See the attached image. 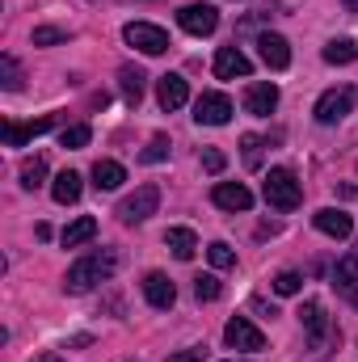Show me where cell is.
<instances>
[{"label": "cell", "instance_id": "1", "mask_svg": "<svg viewBox=\"0 0 358 362\" xmlns=\"http://www.w3.org/2000/svg\"><path fill=\"white\" fill-rule=\"evenodd\" d=\"M118 270V253L114 249H97V253H89V257H81L72 270H68V278H64V286L72 291V295H85L93 282H105L110 274Z\"/></svg>", "mask_w": 358, "mask_h": 362}, {"label": "cell", "instance_id": "2", "mask_svg": "<svg viewBox=\"0 0 358 362\" xmlns=\"http://www.w3.org/2000/svg\"><path fill=\"white\" fill-rule=\"evenodd\" d=\"M262 194H266V202L274 206V211H295L299 198H304V194H299V181H295L291 169H270Z\"/></svg>", "mask_w": 358, "mask_h": 362}, {"label": "cell", "instance_id": "3", "mask_svg": "<svg viewBox=\"0 0 358 362\" xmlns=\"http://www.w3.org/2000/svg\"><path fill=\"white\" fill-rule=\"evenodd\" d=\"M122 38H127L135 51H144V55H165V51H169V34H165L161 25H152V21H131V25L122 30Z\"/></svg>", "mask_w": 358, "mask_h": 362}, {"label": "cell", "instance_id": "4", "mask_svg": "<svg viewBox=\"0 0 358 362\" xmlns=\"http://www.w3.org/2000/svg\"><path fill=\"white\" fill-rule=\"evenodd\" d=\"M358 93L354 85H342V89H329L321 101H316V122H325V127H333V122H342L350 110H354Z\"/></svg>", "mask_w": 358, "mask_h": 362}, {"label": "cell", "instance_id": "5", "mask_svg": "<svg viewBox=\"0 0 358 362\" xmlns=\"http://www.w3.org/2000/svg\"><path fill=\"white\" fill-rule=\"evenodd\" d=\"M156 206H161V189H156V185H139L131 198H122L118 219H122V223H144L148 215H156Z\"/></svg>", "mask_w": 358, "mask_h": 362}, {"label": "cell", "instance_id": "6", "mask_svg": "<svg viewBox=\"0 0 358 362\" xmlns=\"http://www.w3.org/2000/svg\"><path fill=\"white\" fill-rule=\"evenodd\" d=\"M178 25L185 34H194V38H207V34H215L219 13H215V4H185L178 13Z\"/></svg>", "mask_w": 358, "mask_h": 362}, {"label": "cell", "instance_id": "7", "mask_svg": "<svg viewBox=\"0 0 358 362\" xmlns=\"http://www.w3.org/2000/svg\"><path fill=\"white\" fill-rule=\"evenodd\" d=\"M194 118H198L202 127H224V122L232 118V97H228V93H202V97L194 101Z\"/></svg>", "mask_w": 358, "mask_h": 362}, {"label": "cell", "instance_id": "8", "mask_svg": "<svg viewBox=\"0 0 358 362\" xmlns=\"http://www.w3.org/2000/svg\"><path fill=\"white\" fill-rule=\"evenodd\" d=\"M224 341H228L232 350H249V354L266 350V337H262V329H258V325H249L245 316H232V320H228V329H224Z\"/></svg>", "mask_w": 358, "mask_h": 362}, {"label": "cell", "instance_id": "9", "mask_svg": "<svg viewBox=\"0 0 358 362\" xmlns=\"http://www.w3.org/2000/svg\"><path fill=\"white\" fill-rule=\"evenodd\" d=\"M47 131H55V114L30 118V122H4V144H8V148H21V144L38 139V135H47Z\"/></svg>", "mask_w": 358, "mask_h": 362}, {"label": "cell", "instance_id": "10", "mask_svg": "<svg viewBox=\"0 0 358 362\" xmlns=\"http://www.w3.org/2000/svg\"><path fill=\"white\" fill-rule=\"evenodd\" d=\"M245 110H249L253 118H270V114L278 110V85H270V81L249 85V89H245Z\"/></svg>", "mask_w": 358, "mask_h": 362}, {"label": "cell", "instance_id": "11", "mask_svg": "<svg viewBox=\"0 0 358 362\" xmlns=\"http://www.w3.org/2000/svg\"><path fill=\"white\" fill-rule=\"evenodd\" d=\"M249 72H253V64L241 47H219V55H215V76L219 81H236V76H249Z\"/></svg>", "mask_w": 358, "mask_h": 362}, {"label": "cell", "instance_id": "12", "mask_svg": "<svg viewBox=\"0 0 358 362\" xmlns=\"http://www.w3.org/2000/svg\"><path fill=\"white\" fill-rule=\"evenodd\" d=\"M144 295H148V303L152 308H173L178 303V286H173V278L169 274H161V270H152L148 278H144Z\"/></svg>", "mask_w": 358, "mask_h": 362}, {"label": "cell", "instance_id": "13", "mask_svg": "<svg viewBox=\"0 0 358 362\" xmlns=\"http://www.w3.org/2000/svg\"><path fill=\"white\" fill-rule=\"evenodd\" d=\"M156 101L173 114V110H181L185 101H190V85H185V76H178V72H165L161 81H156Z\"/></svg>", "mask_w": 358, "mask_h": 362}, {"label": "cell", "instance_id": "14", "mask_svg": "<svg viewBox=\"0 0 358 362\" xmlns=\"http://www.w3.org/2000/svg\"><path fill=\"white\" fill-rule=\"evenodd\" d=\"M211 198H215V206H224V211H249V206H253V194H249L241 181H219V185L211 189Z\"/></svg>", "mask_w": 358, "mask_h": 362}, {"label": "cell", "instance_id": "15", "mask_svg": "<svg viewBox=\"0 0 358 362\" xmlns=\"http://www.w3.org/2000/svg\"><path fill=\"white\" fill-rule=\"evenodd\" d=\"M312 223H316L325 236H333V240H346V236L354 232V219H350L346 211H337V206H325V211H316V215H312Z\"/></svg>", "mask_w": 358, "mask_h": 362}, {"label": "cell", "instance_id": "16", "mask_svg": "<svg viewBox=\"0 0 358 362\" xmlns=\"http://www.w3.org/2000/svg\"><path fill=\"white\" fill-rule=\"evenodd\" d=\"M258 51H262V64L274 68V72H282V68L291 64V42H287L282 34H262V38H258Z\"/></svg>", "mask_w": 358, "mask_h": 362}, {"label": "cell", "instance_id": "17", "mask_svg": "<svg viewBox=\"0 0 358 362\" xmlns=\"http://www.w3.org/2000/svg\"><path fill=\"white\" fill-rule=\"evenodd\" d=\"M299 325L312 333V341H325V337H333V325H329V316H325V308H321L316 299H308V303L299 308Z\"/></svg>", "mask_w": 358, "mask_h": 362}, {"label": "cell", "instance_id": "18", "mask_svg": "<svg viewBox=\"0 0 358 362\" xmlns=\"http://www.w3.org/2000/svg\"><path fill=\"white\" fill-rule=\"evenodd\" d=\"M81 189H85V185H81V173H72V169H64L59 177L51 181V198H55L59 206H72V202L81 198Z\"/></svg>", "mask_w": 358, "mask_h": 362}, {"label": "cell", "instance_id": "19", "mask_svg": "<svg viewBox=\"0 0 358 362\" xmlns=\"http://www.w3.org/2000/svg\"><path fill=\"white\" fill-rule=\"evenodd\" d=\"M93 236H97V219L93 215H81V219H72L68 228H64V249H81V245H89Z\"/></svg>", "mask_w": 358, "mask_h": 362}, {"label": "cell", "instance_id": "20", "mask_svg": "<svg viewBox=\"0 0 358 362\" xmlns=\"http://www.w3.org/2000/svg\"><path fill=\"white\" fill-rule=\"evenodd\" d=\"M165 245H169V253H173L178 262H190V257L198 253V236H194L190 228H169V232H165Z\"/></svg>", "mask_w": 358, "mask_h": 362}, {"label": "cell", "instance_id": "21", "mask_svg": "<svg viewBox=\"0 0 358 362\" xmlns=\"http://www.w3.org/2000/svg\"><path fill=\"white\" fill-rule=\"evenodd\" d=\"M122 181H127V169H122L118 160H97V165H93V185H97V189H118Z\"/></svg>", "mask_w": 358, "mask_h": 362}, {"label": "cell", "instance_id": "22", "mask_svg": "<svg viewBox=\"0 0 358 362\" xmlns=\"http://www.w3.org/2000/svg\"><path fill=\"white\" fill-rule=\"evenodd\" d=\"M358 59V47L350 38H333L329 47H325V64H333V68H346V64H354Z\"/></svg>", "mask_w": 358, "mask_h": 362}, {"label": "cell", "instance_id": "23", "mask_svg": "<svg viewBox=\"0 0 358 362\" xmlns=\"http://www.w3.org/2000/svg\"><path fill=\"white\" fill-rule=\"evenodd\" d=\"M118 81H122V97H127V105H139V97H144V81H148V76H144L139 68L127 64V68L118 72Z\"/></svg>", "mask_w": 358, "mask_h": 362}, {"label": "cell", "instance_id": "24", "mask_svg": "<svg viewBox=\"0 0 358 362\" xmlns=\"http://www.w3.org/2000/svg\"><path fill=\"white\" fill-rule=\"evenodd\" d=\"M42 177H47V160H42V156H34V160L21 165V185H25V189H38Z\"/></svg>", "mask_w": 358, "mask_h": 362}, {"label": "cell", "instance_id": "25", "mask_svg": "<svg viewBox=\"0 0 358 362\" xmlns=\"http://www.w3.org/2000/svg\"><path fill=\"white\" fill-rule=\"evenodd\" d=\"M207 257H211L215 270H232V266H236V253H232V245H224V240L207 245Z\"/></svg>", "mask_w": 358, "mask_h": 362}, {"label": "cell", "instance_id": "26", "mask_svg": "<svg viewBox=\"0 0 358 362\" xmlns=\"http://www.w3.org/2000/svg\"><path fill=\"white\" fill-rule=\"evenodd\" d=\"M194 295H198L202 303H211V299H219V295H224V286H219V278H215V274H198V278H194Z\"/></svg>", "mask_w": 358, "mask_h": 362}, {"label": "cell", "instance_id": "27", "mask_svg": "<svg viewBox=\"0 0 358 362\" xmlns=\"http://www.w3.org/2000/svg\"><path fill=\"white\" fill-rule=\"evenodd\" d=\"M89 139H93V131L85 127V122H76V127H64V135H59V144H64V148H72V152H76V148H85Z\"/></svg>", "mask_w": 358, "mask_h": 362}, {"label": "cell", "instance_id": "28", "mask_svg": "<svg viewBox=\"0 0 358 362\" xmlns=\"http://www.w3.org/2000/svg\"><path fill=\"white\" fill-rule=\"evenodd\" d=\"M72 34L68 30H59V25H38L34 30V47H55V42H68Z\"/></svg>", "mask_w": 358, "mask_h": 362}, {"label": "cell", "instance_id": "29", "mask_svg": "<svg viewBox=\"0 0 358 362\" xmlns=\"http://www.w3.org/2000/svg\"><path fill=\"white\" fill-rule=\"evenodd\" d=\"M299 286H304V278L295 270H282L274 278V291H278V295H299Z\"/></svg>", "mask_w": 358, "mask_h": 362}, {"label": "cell", "instance_id": "30", "mask_svg": "<svg viewBox=\"0 0 358 362\" xmlns=\"http://www.w3.org/2000/svg\"><path fill=\"white\" fill-rule=\"evenodd\" d=\"M241 148H245V165H249V169H258V165H262V139H258V135H245V139H241Z\"/></svg>", "mask_w": 358, "mask_h": 362}, {"label": "cell", "instance_id": "31", "mask_svg": "<svg viewBox=\"0 0 358 362\" xmlns=\"http://www.w3.org/2000/svg\"><path fill=\"white\" fill-rule=\"evenodd\" d=\"M224 165H228V156L219 148H202V169L207 173H224Z\"/></svg>", "mask_w": 358, "mask_h": 362}, {"label": "cell", "instance_id": "32", "mask_svg": "<svg viewBox=\"0 0 358 362\" xmlns=\"http://www.w3.org/2000/svg\"><path fill=\"white\" fill-rule=\"evenodd\" d=\"M0 76H4V89H17V85H21V81H17L21 72H17V59H13V55L0 59Z\"/></svg>", "mask_w": 358, "mask_h": 362}, {"label": "cell", "instance_id": "33", "mask_svg": "<svg viewBox=\"0 0 358 362\" xmlns=\"http://www.w3.org/2000/svg\"><path fill=\"white\" fill-rule=\"evenodd\" d=\"M165 156H169V144H165V139H152V144L144 148V156H139V160H148V165H161Z\"/></svg>", "mask_w": 358, "mask_h": 362}, {"label": "cell", "instance_id": "34", "mask_svg": "<svg viewBox=\"0 0 358 362\" xmlns=\"http://www.w3.org/2000/svg\"><path fill=\"white\" fill-rule=\"evenodd\" d=\"M173 362H202V350H198V346H190V350L173 354Z\"/></svg>", "mask_w": 358, "mask_h": 362}, {"label": "cell", "instance_id": "35", "mask_svg": "<svg viewBox=\"0 0 358 362\" xmlns=\"http://www.w3.org/2000/svg\"><path fill=\"white\" fill-rule=\"evenodd\" d=\"M346 4V13H358V0H342Z\"/></svg>", "mask_w": 358, "mask_h": 362}]
</instances>
